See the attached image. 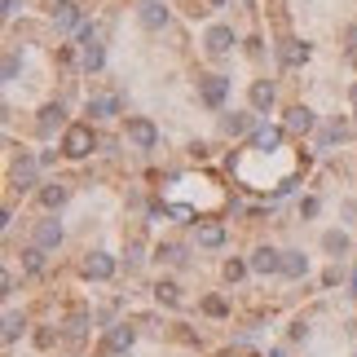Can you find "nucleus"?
I'll list each match as a JSON object with an SVG mask.
<instances>
[{
  "instance_id": "c756f323",
  "label": "nucleus",
  "mask_w": 357,
  "mask_h": 357,
  "mask_svg": "<svg viewBox=\"0 0 357 357\" xmlns=\"http://www.w3.org/2000/svg\"><path fill=\"white\" fill-rule=\"evenodd\" d=\"M300 216H318V199H305V203H300Z\"/></svg>"
},
{
  "instance_id": "f3484780",
  "label": "nucleus",
  "mask_w": 357,
  "mask_h": 357,
  "mask_svg": "<svg viewBox=\"0 0 357 357\" xmlns=\"http://www.w3.org/2000/svg\"><path fill=\"white\" fill-rule=\"evenodd\" d=\"M269 106H273V84L269 79H256L252 84V111L260 115V111H269Z\"/></svg>"
},
{
  "instance_id": "2eb2a0df",
  "label": "nucleus",
  "mask_w": 357,
  "mask_h": 357,
  "mask_svg": "<svg viewBox=\"0 0 357 357\" xmlns=\"http://www.w3.org/2000/svg\"><path fill=\"white\" fill-rule=\"evenodd\" d=\"M278 58H282V66H300V62H309V45H300V40H282Z\"/></svg>"
},
{
  "instance_id": "bb28decb",
  "label": "nucleus",
  "mask_w": 357,
  "mask_h": 357,
  "mask_svg": "<svg viewBox=\"0 0 357 357\" xmlns=\"http://www.w3.org/2000/svg\"><path fill=\"white\" fill-rule=\"evenodd\" d=\"M203 313H212V318H225V313H229V305H225L221 296H208V300H203Z\"/></svg>"
},
{
  "instance_id": "aec40b11",
  "label": "nucleus",
  "mask_w": 357,
  "mask_h": 357,
  "mask_svg": "<svg viewBox=\"0 0 357 357\" xmlns=\"http://www.w3.org/2000/svg\"><path fill=\"white\" fill-rule=\"evenodd\" d=\"M62 123H66L62 106H45V111H40V132H53V128H62Z\"/></svg>"
},
{
  "instance_id": "6ab92c4d",
  "label": "nucleus",
  "mask_w": 357,
  "mask_h": 357,
  "mask_svg": "<svg viewBox=\"0 0 357 357\" xmlns=\"http://www.w3.org/2000/svg\"><path fill=\"white\" fill-rule=\"evenodd\" d=\"M22 331H26V318H22L18 309H9V313H5V344H18Z\"/></svg>"
},
{
  "instance_id": "c85d7f7f",
  "label": "nucleus",
  "mask_w": 357,
  "mask_h": 357,
  "mask_svg": "<svg viewBox=\"0 0 357 357\" xmlns=\"http://www.w3.org/2000/svg\"><path fill=\"white\" fill-rule=\"evenodd\" d=\"M247 269H252V265H243V260H225V278H229V282H238Z\"/></svg>"
},
{
  "instance_id": "39448f33",
  "label": "nucleus",
  "mask_w": 357,
  "mask_h": 357,
  "mask_svg": "<svg viewBox=\"0 0 357 357\" xmlns=\"http://www.w3.org/2000/svg\"><path fill=\"white\" fill-rule=\"evenodd\" d=\"M115 273V260L106 256V252H89V260H84V278H93V282H106Z\"/></svg>"
},
{
  "instance_id": "72a5a7b5",
  "label": "nucleus",
  "mask_w": 357,
  "mask_h": 357,
  "mask_svg": "<svg viewBox=\"0 0 357 357\" xmlns=\"http://www.w3.org/2000/svg\"><path fill=\"white\" fill-rule=\"evenodd\" d=\"M353 357H357V349H353Z\"/></svg>"
},
{
  "instance_id": "1a4fd4ad",
  "label": "nucleus",
  "mask_w": 357,
  "mask_h": 357,
  "mask_svg": "<svg viewBox=\"0 0 357 357\" xmlns=\"http://www.w3.org/2000/svg\"><path fill=\"white\" fill-rule=\"evenodd\" d=\"M225 93H229V79L225 75H208V79H203V89H199V98L208 102V106H221Z\"/></svg>"
},
{
  "instance_id": "f257e3e1",
  "label": "nucleus",
  "mask_w": 357,
  "mask_h": 357,
  "mask_svg": "<svg viewBox=\"0 0 357 357\" xmlns=\"http://www.w3.org/2000/svg\"><path fill=\"white\" fill-rule=\"evenodd\" d=\"M89 150H93V128H89V123H71L66 137H62V155L66 159H84Z\"/></svg>"
},
{
  "instance_id": "a211bd4d",
  "label": "nucleus",
  "mask_w": 357,
  "mask_h": 357,
  "mask_svg": "<svg viewBox=\"0 0 357 357\" xmlns=\"http://www.w3.org/2000/svg\"><path fill=\"white\" fill-rule=\"evenodd\" d=\"M155 260H159V265H181V260H185V247L181 243H159L155 247Z\"/></svg>"
},
{
  "instance_id": "f8f14e48",
  "label": "nucleus",
  "mask_w": 357,
  "mask_h": 357,
  "mask_svg": "<svg viewBox=\"0 0 357 357\" xmlns=\"http://www.w3.org/2000/svg\"><path fill=\"white\" fill-rule=\"evenodd\" d=\"M58 243H62V225H58V221H40V225H36V247L53 252Z\"/></svg>"
},
{
  "instance_id": "a878e982",
  "label": "nucleus",
  "mask_w": 357,
  "mask_h": 357,
  "mask_svg": "<svg viewBox=\"0 0 357 357\" xmlns=\"http://www.w3.org/2000/svg\"><path fill=\"white\" fill-rule=\"evenodd\" d=\"M53 18H58V26H62V31H71V26L79 22V13H75L71 5H58V13H53Z\"/></svg>"
},
{
  "instance_id": "412c9836",
  "label": "nucleus",
  "mask_w": 357,
  "mask_h": 357,
  "mask_svg": "<svg viewBox=\"0 0 357 357\" xmlns=\"http://www.w3.org/2000/svg\"><path fill=\"white\" fill-rule=\"evenodd\" d=\"M119 111V98H89V115L93 119H106V115H115Z\"/></svg>"
},
{
  "instance_id": "4be33fe9",
  "label": "nucleus",
  "mask_w": 357,
  "mask_h": 357,
  "mask_svg": "<svg viewBox=\"0 0 357 357\" xmlns=\"http://www.w3.org/2000/svg\"><path fill=\"white\" fill-rule=\"evenodd\" d=\"M18 260H22V269H26V273H40V269H45V247H36V243H31Z\"/></svg>"
},
{
  "instance_id": "6e6552de",
  "label": "nucleus",
  "mask_w": 357,
  "mask_h": 357,
  "mask_svg": "<svg viewBox=\"0 0 357 357\" xmlns=\"http://www.w3.org/2000/svg\"><path fill=\"white\" fill-rule=\"evenodd\" d=\"M252 269L256 273H282V252H273V247H256V252H252Z\"/></svg>"
},
{
  "instance_id": "f03ea898",
  "label": "nucleus",
  "mask_w": 357,
  "mask_h": 357,
  "mask_svg": "<svg viewBox=\"0 0 357 357\" xmlns=\"http://www.w3.org/2000/svg\"><path fill=\"white\" fill-rule=\"evenodd\" d=\"M79 62H84V71H102V62H106V53H102V40L93 26H84L79 31Z\"/></svg>"
},
{
  "instance_id": "2f4dec72",
  "label": "nucleus",
  "mask_w": 357,
  "mask_h": 357,
  "mask_svg": "<svg viewBox=\"0 0 357 357\" xmlns=\"http://www.w3.org/2000/svg\"><path fill=\"white\" fill-rule=\"evenodd\" d=\"M349 102H353V111H357V84H353V89H349Z\"/></svg>"
},
{
  "instance_id": "5701e85b",
  "label": "nucleus",
  "mask_w": 357,
  "mask_h": 357,
  "mask_svg": "<svg viewBox=\"0 0 357 357\" xmlns=\"http://www.w3.org/2000/svg\"><path fill=\"white\" fill-rule=\"evenodd\" d=\"M247 128H252V115H247V111H234V115H225V132H229V137H243Z\"/></svg>"
},
{
  "instance_id": "20e7f679",
  "label": "nucleus",
  "mask_w": 357,
  "mask_h": 357,
  "mask_svg": "<svg viewBox=\"0 0 357 357\" xmlns=\"http://www.w3.org/2000/svg\"><path fill=\"white\" fill-rule=\"evenodd\" d=\"M203 45H208V53H212V58H225V53L229 49H234V26H212V31L208 36H203Z\"/></svg>"
},
{
  "instance_id": "ddd939ff",
  "label": "nucleus",
  "mask_w": 357,
  "mask_h": 357,
  "mask_svg": "<svg viewBox=\"0 0 357 357\" xmlns=\"http://www.w3.org/2000/svg\"><path fill=\"white\" fill-rule=\"evenodd\" d=\"M66 199H71V185L66 181H49L45 190H40V203H45V208H62Z\"/></svg>"
},
{
  "instance_id": "423d86ee",
  "label": "nucleus",
  "mask_w": 357,
  "mask_h": 357,
  "mask_svg": "<svg viewBox=\"0 0 357 357\" xmlns=\"http://www.w3.org/2000/svg\"><path fill=\"white\" fill-rule=\"evenodd\" d=\"M322 252L331 256V260H344L353 252V238L344 234V229H326V234H322Z\"/></svg>"
},
{
  "instance_id": "4468645a",
  "label": "nucleus",
  "mask_w": 357,
  "mask_h": 357,
  "mask_svg": "<svg viewBox=\"0 0 357 357\" xmlns=\"http://www.w3.org/2000/svg\"><path fill=\"white\" fill-rule=\"evenodd\" d=\"M305 273H309L305 252H282V278H305Z\"/></svg>"
},
{
  "instance_id": "7c9ffc66",
  "label": "nucleus",
  "mask_w": 357,
  "mask_h": 357,
  "mask_svg": "<svg viewBox=\"0 0 357 357\" xmlns=\"http://www.w3.org/2000/svg\"><path fill=\"white\" fill-rule=\"evenodd\" d=\"M349 49L357 53V26H349Z\"/></svg>"
},
{
  "instance_id": "cd10ccee",
  "label": "nucleus",
  "mask_w": 357,
  "mask_h": 357,
  "mask_svg": "<svg viewBox=\"0 0 357 357\" xmlns=\"http://www.w3.org/2000/svg\"><path fill=\"white\" fill-rule=\"evenodd\" d=\"M344 132H349V128H344L340 119H335V123H326V132H322V142H318V146H331V142H340Z\"/></svg>"
},
{
  "instance_id": "b1692460",
  "label": "nucleus",
  "mask_w": 357,
  "mask_h": 357,
  "mask_svg": "<svg viewBox=\"0 0 357 357\" xmlns=\"http://www.w3.org/2000/svg\"><path fill=\"white\" fill-rule=\"evenodd\" d=\"M225 243V229L221 225H203L199 229V247H221Z\"/></svg>"
},
{
  "instance_id": "7ed1b4c3",
  "label": "nucleus",
  "mask_w": 357,
  "mask_h": 357,
  "mask_svg": "<svg viewBox=\"0 0 357 357\" xmlns=\"http://www.w3.org/2000/svg\"><path fill=\"white\" fill-rule=\"evenodd\" d=\"M128 142L137 146V150H155V142H159V132H155V123L150 119H128Z\"/></svg>"
},
{
  "instance_id": "473e14b6",
  "label": "nucleus",
  "mask_w": 357,
  "mask_h": 357,
  "mask_svg": "<svg viewBox=\"0 0 357 357\" xmlns=\"http://www.w3.org/2000/svg\"><path fill=\"white\" fill-rule=\"evenodd\" d=\"M212 5H225V0H212Z\"/></svg>"
},
{
  "instance_id": "0eeeda50",
  "label": "nucleus",
  "mask_w": 357,
  "mask_h": 357,
  "mask_svg": "<svg viewBox=\"0 0 357 357\" xmlns=\"http://www.w3.org/2000/svg\"><path fill=\"white\" fill-rule=\"evenodd\" d=\"M137 18H142V26H146V31H159V26L168 22V9H163V0H142Z\"/></svg>"
},
{
  "instance_id": "dca6fc26",
  "label": "nucleus",
  "mask_w": 357,
  "mask_h": 357,
  "mask_svg": "<svg viewBox=\"0 0 357 357\" xmlns=\"http://www.w3.org/2000/svg\"><path fill=\"white\" fill-rule=\"evenodd\" d=\"M155 300H159V305H168V309H176V305H181V287H176L172 278H159L155 282Z\"/></svg>"
},
{
  "instance_id": "9b49d317",
  "label": "nucleus",
  "mask_w": 357,
  "mask_h": 357,
  "mask_svg": "<svg viewBox=\"0 0 357 357\" xmlns=\"http://www.w3.org/2000/svg\"><path fill=\"white\" fill-rule=\"evenodd\" d=\"M313 111L309 106H291V111H287V132H313Z\"/></svg>"
},
{
  "instance_id": "9d476101",
  "label": "nucleus",
  "mask_w": 357,
  "mask_h": 357,
  "mask_svg": "<svg viewBox=\"0 0 357 357\" xmlns=\"http://www.w3.org/2000/svg\"><path fill=\"white\" fill-rule=\"evenodd\" d=\"M36 168H40V159H31V155H22V163H13V190H31Z\"/></svg>"
},
{
  "instance_id": "393cba45",
  "label": "nucleus",
  "mask_w": 357,
  "mask_h": 357,
  "mask_svg": "<svg viewBox=\"0 0 357 357\" xmlns=\"http://www.w3.org/2000/svg\"><path fill=\"white\" fill-rule=\"evenodd\" d=\"M282 142V128H256V150H273Z\"/></svg>"
}]
</instances>
